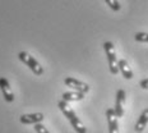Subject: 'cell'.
Masks as SVG:
<instances>
[{"instance_id": "30bf717a", "label": "cell", "mask_w": 148, "mask_h": 133, "mask_svg": "<svg viewBox=\"0 0 148 133\" xmlns=\"http://www.w3.org/2000/svg\"><path fill=\"white\" fill-rule=\"evenodd\" d=\"M118 68L120 70V73L123 74V77H124L125 79H132L133 78V72H132L130 67H129L128 61L125 59H119L118 60Z\"/></svg>"}, {"instance_id": "3957f363", "label": "cell", "mask_w": 148, "mask_h": 133, "mask_svg": "<svg viewBox=\"0 0 148 133\" xmlns=\"http://www.w3.org/2000/svg\"><path fill=\"white\" fill-rule=\"evenodd\" d=\"M103 49H105V52H106L107 61H109L110 72L112 74H118L119 73L118 58H116V54H115V48H114V44L111 41H106L103 44Z\"/></svg>"}, {"instance_id": "52a82bcc", "label": "cell", "mask_w": 148, "mask_h": 133, "mask_svg": "<svg viewBox=\"0 0 148 133\" xmlns=\"http://www.w3.org/2000/svg\"><path fill=\"white\" fill-rule=\"evenodd\" d=\"M0 90H1L3 96H4V100L7 101V103H12V101L14 100V94H13V91H12V88H10V85H9L8 79L4 78V77L0 78Z\"/></svg>"}, {"instance_id": "7a4b0ae2", "label": "cell", "mask_w": 148, "mask_h": 133, "mask_svg": "<svg viewBox=\"0 0 148 133\" xmlns=\"http://www.w3.org/2000/svg\"><path fill=\"white\" fill-rule=\"evenodd\" d=\"M18 59L22 61V63L26 64L36 76H42V74H44V68L41 67V64H40L32 55H29L28 52H26V51L18 52Z\"/></svg>"}, {"instance_id": "5bb4252c", "label": "cell", "mask_w": 148, "mask_h": 133, "mask_svg": "<svg viewBox=\"0 0 148 133\" xmlns=\"http://www.w3.org/2000/svg\"><path fill=\"white\" fill-rule=\"evenodd\" d=\"M35 131H36V133H50L47 131V128H46L45 125H42L41 123H37V124H35Z\"/></svg>"}, {"instance_id": "ba28073f", "label": "cell", "mask_w": 148, "mask_h": 133, "mask_svg": "<svg viewBox=\"0 0 148 133\" xmlns=\"http://www.w3.org/2000/svg\"><path fill=\"white\" fill-rule=\"evenodd\" d=\"M106 118H107V123H109V132L110 133H119L118 116L115 115L114 109H107L106 110Z\"/></svg>"}, {"instance_id": "9c48e42d", "label": "cell", "mask_w": 148, "mask_h": 133, "mask_svg": "<svg viewBox=\"0 0 148 133\" xmlns=\"http://www.w3.org/2000/svg\"><path fill=\"white\" fill-rule=\"evenodd\" d=\"M147 124H148V109H144L139 115V118H138L137 123H135V127H134L135 132L137 133L143 132L144 128L147 127Z\"/></svg>"}, {"instance_id": "8fae6325", "label": "cell", "mask_w": 148, "mask_h": 133, "mask_svg": "<svg viewBox=\"0 0 148 133\" xmlns=\"http://www.w3.org/2000/svg\"><path fill=\"white\" fill-rule=\"evenodd\" d=\"M84 99V94L78 91H74V92H65L63 94V100L66 101V103H70V101H81Z\"/></svg>"}, {"instance_id": "5b68a950", "label": "cell", "mask_w": 148, "mask_h": 133, "mask_svg": "<svg viewBox=\"0 0 148 133\" xmlns=\"http://www.w3.org/2000/svg\"><path fill=\"white\" fill-rule=\"evenodd\" d=\"M124 103H125V91L120 88V90H118V92H116L115 108H114L115 115L118 116V118H123V115H124Z\"/></svg>"}, {"instance_id": "6da1fadb", "label": "cell", "mask_w": 148, "mask_h": 133, "mask_svg": "<svg viewBox=\"0 0 148 133\" xmlns=\"http://www.w3.org/2000/svg\"><path fill=\"white\" fill-rule=\"evenodd\" d=\"M58 108L60 109V111L66 116V119L70 122V124L74 128V131L77 133H87V129L83 125V123L81 122V119L77 116V114L74 113L73 109H70V106H68V103L64 100H61L58 103Z\"/></svg>"}, {"instance_id": "9a60e30c", "label": "cell", "mask_w": 148, "mask_h": 133, "mask_svg": "<svg viewBox=\"0 0 148 133\" xmlns=\"http://www.w3.org/2000/svg\"><path fill=\"white\" fill-rule=\"evenodd\" d=\"M139 86L143 90H148V78H144V79H142V81L139 82Z\"/></svg>"}, {"instance_id": "4fadbf2b", "label": "cell", "mask_w": 148, "mask_h": 133, "mask_svg": "<svg viewBox=\"0 0 148 133\" xmlns=\"http://www.w3.org/2000/svg\"><path fill=\"white\" fill-rule=\"evenodd\" d=\"M105 1H106V4L109 5L114 12H119L120 8H121V5H120V3L118 0H105Z\"/></svg>"}, {"instance_id": "8992f818", "label": "cell", "mask_w": 148, "mask_h": 133, "mask_svg": "<svg viewBox=\"0 0 148 133\" xmlns=\"http://www.w3.org/2000/svg\"><path fill=\"white\" fill-rule=\"evenodd\" d=\"M44 120V114L42 113H32V114H23L21 115L19 118V122L22 124H37V123H41Z\"/></svg>"}, {"instance_id": "277c9868", "label": "cell", "mask_w": 148, "mask_h": 133, "mask_svg": "<svg viewBox=\"0 0 148 133\" xmlns=\"http://www.w3.org/2000/svg\"><path fill=\"white\" fill-rule=\"evenodd\" d=\"M64 83H65L68 87L73 88L74 91L82 92V94H87L89 91V86L87 83L79 81V79H77V78H73V77H66V78L64 79Z\"/></svg>"}, {"instance_id": "7c38bea8", "label": "cell", "mask_w": 148, "mask_h": 133, "mask_svg": "<svg viewBox=\"0 0 148 133\" xmlns=\"http://www.w3.org/2000/svg\"><path fill=\"white\" fill-rule=\"evenodd\" d=\"M134 39L138 42H147L148 44V33L146 32H137L134 35Z\"/></svg>"}]
</instances>
